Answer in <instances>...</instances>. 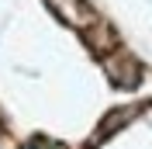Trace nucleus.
I'll return each instance as SVG.
<instances>
[{
    "label": "nucleus",
    "mask_w": 152,
    "mask_h": 149,
    "mask_svg": "<svg viewBox=\"0 0 152 149\" xmlns=\"http://www.w3.org/2000/svg\"><path fill=\"white\" fill-rule=\"evenodd\" d=\"M100 63H104L107 80H111L118 90H135V83H138L142 69H138V63H135L132 56H104Z\"/></svg>",
    "instance_id": "1"
},
{
    "label": "nucleus",
    "mask_w": 152,
    "mask_h": 149,
    "mask_svg": "<svg viewBox=\"0 0 152 149\" xmlns=\"http://www.w3.org/2000/svg\"><path fill=\"white\" fill-rule=\"evenodd\" d=\"M83 42H86V49L94 52V56H111L114 49H118V35H114L107 24H94V28H83Z\"/></svg>",
    "instance_id": "2"
},
{
    "label": "nucleus",
    "mask_w": 152,
    "mask_h": 149,
    "mask_svg": "<svg viewBox=\"0 0 152 149\" xmlns=\"http://www.w3.org/2000/svg\"><path fill=\"white\" fill-rule=\"evenodd\" d=\"M132 108H118V111H111L107 114V121H100V128H97V142H104V139H111L118 128H124L128 121H132Z\"/></svg>",
    "instance_id": "3"
}]
</instances>
